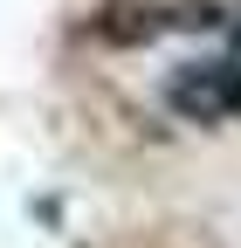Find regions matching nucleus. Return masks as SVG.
I'll return each instance as SVG.
<instances>
[{"label": "nucleus", "instance_id": "nucleus-1", "mask_svg": "<svg viewBox=\"0 0 241 248\" xmlns=\"http://www.w3.org/2000/svg\"><path fill=\"white\" fill-rule=\"evenodd\" d=\"M159 97L179 124H200V131H214V124H234L241 117V55H193L166 69Z\"/></svg>", "mask_w": 241, "mask_h": 248}, {"label": "nucleus", "instance_id": "nucleus-2", "mask_svg": "<svg viewBox=\"0 0 241 248\" xmlns=\"http://www.w3.org/2000/svg\"><path fill=\"white\" fill-rule=\"evenodd\" d=\"M193 21H221V14H172V7H145V0H117V7L90 14V35L110 48H138V42H159V35L193 28Z\"/></svg>", "mask_w": 241, "mask_h": 248}]
</instances>
